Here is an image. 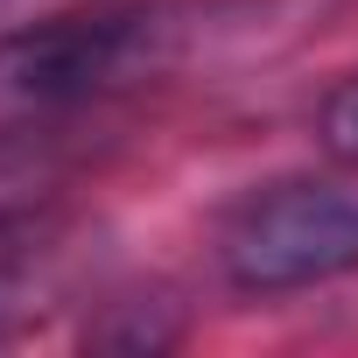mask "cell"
I'll return each instance as SVG.
<instances>
[{"mask_svg": "<svg viewBox=\"0 0 358 358\" xmlns=\"http://www.w3.org/2000/svg\"><path fill=\"white\" fill-rule=\"evenodd\" d=\"M246 8L225 0H78L0 36V120H85L106 99L183 71Z\"/></svg>", "mask_w": 358, "mask_h": 358, "instance_id": "cell-1", "label": "cell"}, {"mask_svg": "<svg viewBox=\"0 0 358 358\" xmlns=\"http://www.w3.org/2000/svg\"><path fill=\"white\" fill-rule=\"evenodd\" d=\"M218 274L239 295H302L358 274V162L253 183L218 218Z\"/></svg>", "mask_w": 358, "mask_h": 358, "instance_id": "cell-2", "label": "cell"}, {"mask_svg": "<svg viewBox=\"0 0 358 358\" xmlns=\"http://www.w3.org/2000/svg\"><path fill=\"white\" fill-rule=\"evenodd\" d=\"M78 176V120H0V232L57 218Z\"/></svg>", "mask_w": 358, "mask_h": 358, "instance_id": "cell-3", "label": "cell"}, {"mask_svg": "<svg viewBox=\"0 0 358 358\" xmlns=\"http://www.w3.org/2000/svg\"><path fill=\"white\" fill-rule=\"evenodd\" d=\"M50 260H57V218L0 232V344L36 323L43 288H50Z\"/></svg>", "mask_w": 358, "mask_h": 358, "instance_id": "cell-4", "label": "cell"}, {"mask_svg": "<svg viewBox=\"0 0 358 358\" xmlns=\"http://www.w3.org/2000/svg\"><path fill=\"white\" fill-rule=\"evenodd\" d=\"M316 141H323L330 162H358V71L323 92V106H316Z\"/></svg>", "mask_w": 358, "mask_h": 358, "instance_id": "cell-5", "label": "cell"}, {"mask_svg": "<svg viewBox=\"0 0 358 358\" xmlns=\"http://www.w3.org/2000/svg\"><path fill=\"white\" fill-rule=\"evenodd\" d=\"M15 8H22V0H0V22H8V15H15Z\"/></svg>", "mask_w": 358, "mask_h": 358, "instance_id": "cell-6", "label": "cell"}]
</instances>
